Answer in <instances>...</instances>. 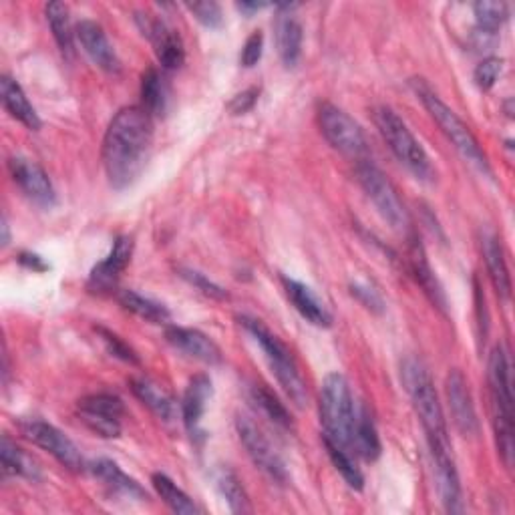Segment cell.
I'll return each instance as SVG.
<instances>
[{
	"label": "cell",
	"instance_id": "1",
	"mask_svg": "<svg viewBox=\"0 0 515 515\" xmlns=\"http://www.w3.org/2000/svg\"><path fill=\"white\" fill-rule=\"evenodd\" d=\"M153 145V121L143 107H123L103 139V167L113 190L129 188L143 171Z\"/></svg>",
	"mask_w": 515,
	"mask_h": 515
},
{
	"label": "cell",
	"instance_id": "2",
	"mask_svg": "<svg viewBox=\"0 0 515 515\" xmlns=\"http://www.w3.org/2000/svg\"><path fill=\"white\" fill-rule=\"evenodd\" d=\"M401 381L423 425L431 459L453 455L445 413L427 367L419 359L407 357L401 365Z\"/></svg>",
	"mask_w": 515,
	"mask_h": 515
},
{
	"label": "cell",
	"instance_id": "3",
	"mask_svg": "<svg viewBox=\"0 0 515 515\" xmlns=\"http://www.w3.org/2000/svg\"><path fill=\"white\" fill-rule=\"evenodd\" d=\"M411 89L417 95V99L425 105L429 115L437 121V125L445 133V137L459 151V155L467 163H471L477 171H481L483 176H491L489 159H487L483 147L479 145L477 137L473 135V131L463 123V119L433 91V87L425 79H421V77L411 79Z\"/></svg>",
	"mask_w": 515,
	"mask_h": 515
},
{
	"label": "cell",
	"instance_id": "4",
	"mask_svg": "<svg viewBox=\"0 0 515 515\" xmlns=\"http://www.w3.org/2000/svg\"><path fill=\"white\" fill-rule=\"evenodd\" d=\"M357 407L351 385L345 375L330 373L320 389L322 439L342 449H353Z\"/></svg>",
	"mask_w": 515,
	"mask_h": 515
},
{
	"label": "cell",
	"instance_id": "5",
	"mask_svg": "<svg viewBox=\"0 0 515 515\" xmlns=\"http://www.w3.org/2000/svg\"><path fill=\"white\" fill-rule=\"evenodd\" d=\"M489 391L493 407V427L497 439V451L505 467L513 465V381L509 353L503 345H497L489 355Z\"/></svg>",
	"mask_w": 515,
	"mask_h": 515
},
{
	"label": "cell",
	"instance_id": "6",
	"mask_svg": "<svg viewBox=\"0 0 515 515\" xmlns=\"http://www.w3.org/2000/svg\"><path fill=\"white\" fill-rule=\"evenodd\" d=\"M238 320L244 326V330L260 345L272 373L276 375V381L280 383V387L284 389L288 399L300 409L306 407L308 405V389L300 375V369H298V363H296L292 351L258 318L240 316Z\"/></svg>",
	"mask_w": 515,
	"mask_h": 515
},
{
	"label": "cell",
	"instance_id": "7",
	"mask_svg": "<svg viewBox=\"0 0 515 515\" xmlns=\"http://www.w3.org/2000/svg\"><path fill=\"white\" fill-rule=\"evenodd\" d=\"M373 117H375L377 129L383 135V139L387 141L389 149L411 171V174L419 182H425V184L435 182L437 171H435L427 151L423 149L419 139L413 135L409 125L399 117V113L387 105H379L373 111Z\"/></svg>",
	"mask_w": 515,
	"mask_h": 515
},
{
	"label": "cell",
	"instance_id": "8",
	"mask_svg": "<svg viewBox=\"0 0 515 515\" xmlns=\"http://www.w3.org/2000/svg\"><path fill=\"white\" fill-rule=\"evenodd\" d=\"M357 180L381 218L399 234L411 236V216L393 186V182L385 176V171L379 169L371 159L357 163Z\"/></svg>",
	"mask_w": 515,
	"mask_h": 515
},
{
	"label": "cell",
	"instance_id": "9",
	"mask_svg": "<svg viewBox=\"0 0 515 515\" xmlns=\"http://www.w3.org/2000/svg\"><path fill=\"white\" fill-rule=\"evenodd\" d=\"M318 127L324 139L342 155L351 159H369V141L363 127L345 111L332 103L318 107Z\"/></svg>",
	"mask_w": 515,
	"mask_h": 515
},
{
	"label": "cell",
	"instance_id": "10",
	"mask_svg": "<svg viewBox=\"0 0 515 515\" xmlns=\"http://www.w3.org/2000/svg\"><path fill=\"white\" fill-rule=\"evenodd\" d=\"M236 431L246 447L250 459L254 465L274 483L286 485L290 479L286 461L278 453V449L272 445V441L264 435V431L250 419V417H238L236 419Z\"/></svg>",
	"mask_w": 515,
	"mask_h": 515
},
{
	"label": "cell",
	"instance_id": "11",
	"mask_svg": "<svg viewBox=\"0 0 515 515\" xmlns=\"http://www.w3.org/2000/svg\"><path fill=\"white\" fill-rule=\"evenodd\" d=\"M77 415L95 435L103 439H117L123 431L121 419L125 415V405L117 395L95 393L77 403Z\"/></svg>",
	"mask_w": 515,
	"mask_h": 515
},
{
	"label": "cell",
	"instance_id": "12",
	"mask_svg": "<svg viewBox=\"0 0 515 515\" xmlns=\"http://www.w3.org/2000/svg\"><path fill=\"white\" fill-rule=\"evenodd\" d=\"M21 433L43 451L51 453L63 467H67L73 473L85 471V461L79 451V447L55 425L41 421V419H27L21 421Z\"/></svg>",
	"mask_w": 515,
	"mask_h": 515
},
{
	"label": "cell",
	"instance_id": "13",
	"mask_svg": "<svg viewBox=\"0 0 515 515\" xmlns=\"http://www.w3.org/2000/svg\"><path fill=\"white\" fill-rule=\"evenodd\" d=\"M135 23H137L141 35L151 41L161 69L176 71L184 65V61H186L184 43L174 29L167 27L163 21H159L151 15H143V13H137Z\"/></svg>",
	"mask_w": 515,
	"mask_h": 515
},
{
	"label": "cell",
	"instance_id": "14",
	"mask_svg": "<svg viewBox=\"0 0 515 515\" xmlns=\"http://www.w3.org/2000/svg\"><path fill=\"white\" fill-rule=\"evenodd\" d=\"M9 171L21 192L41 208H53L57 204V192L47 171L33 159L11 157Z\"/></svg>",
	"mask_w": 515,
	"mask_h": 515
},
{
	"label": "cell",
	"instance_id": "15",
	"mask_svg": "<svg viewBox=\"0 0 515 515\" xmlns=\"http://www.w3.org/2000/svg\"><path fill=\"white\" fill-rule=\"evenodd\" d=\"M445 393H447V403H449V411H451L455 427L461 431V435L475 437L479 433V419L475 413V405L471 399L467 379L463 377L461 371L453 369L447 375Z\"/></svg>",
	"mask_w": 515,
	"mask_h": 515
},
{
	"label": "cell",
	"instance_id": "16",
	"mask_svg": "<svg viewBox=\"0 0 515 515\" xmlns=\"http://www.w3.org/2000/svg\"><path fill=\"white\" fill-rule=\"evenodd\" d=\"M75 35L77 41L81 43L85 55L105 73L109 75H117L121 71V61L117 57V51L113 49L109 37L105 35L103 27L95 21H81L75 27Z\"/></svg>",
	"mask_w": 515,
	"mask_h": 515
},
{
	"label": "cell",
	"instance_id": "17",
	"mask_svg": "<svg viewBox=\"0 0 515 515\" xmlns=\"http://www.w3.org/2000/svg\"><path fill=\"white\" fill-rule=\"evenodd\" d=\"M133 256V238L131 236H119L113 242V248L105 260H101L89 276V290L103 294L117 286L119 276L129 266Z\"/></svg>",
	"mask_w": 515,
	"mask_h": 515
},
{
	"label": "cell",
	"instance_id": "18",
	"mask_svg": "<svg viewBox=\"0 0 515 515\" xmlns=\"http://www.w3.org/2000/svg\"><path fill=\"white\" fill-rule=\"evenodd\" d=\"M165 338L171 347H176L180 353L188 355L190 359H196L206 365H220L222 363V351L216 342L204 334L198 328H186V326H169L165 330Z\"/></svg>",
	"mask_w": 515,
	"mask_h": 515
},
{
	"label": "cell",
	"instance_id": "19",
	"mask_svg": "<svg viewBox=\"0 0 515 515\" xmlns=\"http://www.w3.org/2000/svg\"><path fill=\"white\" fill-rule=\"evenodd\" d=\"M409 266H411V272H413L415 280L423 288L425 296L431 300V304L435 308H439L445 314L447 308H449L447 294H445L439 278L435 276V272H433V268L427 260V254H425V248H423L421 240L415 234L409 236Z\"/></svg>",
	"mask_w": 515,
	"mask_h": 515
},
{
	"label": "cell",
	"instance_id": "20",
	"mask_svg": "<svg viewBox=\"0 0 515 515\" xmlns=\"http://www.w3.org/2000/svg\"><path fill=\"white\" fill-rule=\"evenodd\" d=\"M212 393H214V387L208 375H196L194 379H190L186 387L180 409H182V421L194 439L204 437L200 425H202V417L206 413L208 401L212 399Z\"/></svg>",
	"mask_w": 515,
	"mask_h": 515
},
{
	"label": "cell",
	"instance_id": "21",
	"mask_svg": "<svg viewBox=\"0 0 515 515\" xmlns=\"http://www.w3.org/2000/svg\"><path fill=\"white\" fill-rule=\"evenodd\" d=\"M282 284L286 290L288 300L294 304V308L298 310V314L308 320L310 324L318 326V328H330L332 326V314L326 308V304L316 296V292L306 286L304 282H298L294 278L282 276Z\"/></svg>",
	"mask_w": 515,
	"mask_h": 515
},
{
	"label": "cell",
	"instance_id": "22",
	"mask_svg": "<svg viewBox=\"0 0 515 515\" xmlns=\"http://www.w3.org/2000/svg\"><path fill=\"white\" fill-rule=\"evenodd\" d=\"M133 395L163 423H174L178 419V403L171 393L149 377L131 379Z\"/></svg>",
	"mask_w": 515,
	"mask_h": 515
},
{
	"label": "cell",
	"instance_id": "23",
	"mask_svg": "<svg viewBox=\"0 0 515 515\" xmlns=\"http://www.w3.org/2000/svg\"><path fill=\"white\" fill-rule=\"evenodd\" d=\"M0 99H3V105L11 113V117L21 121L27 129H31V131L41 129L43 121H41L37 109L33 107V103L29 101L27 93L17 83V79H13L11 75L0 77Z\"/></svg>",
	"mask_w": 515,
	"mask_h": 515
},
{
	"label": "cell",
	"instance_id": "24",
	"mask_svg": "<svg viewBox=\"0 0 515 515\" xmlns=\"http://www.w3.org/2000/svg\"><path fill=\"white\" fill-rule=\"evenodd\" d=\"M89 469L111 493L125 497V499H137V501L147 499L145 489L133 477H129L115 461L97 459V461L89 463Z\"/></svg>",
	"mask_w": 515,
	"mask_h": 515
},
{
	"label": "cell",
	"instance_id": "25",
	"mask_svg": "<svg viewBox=\"0 0 515 515\" xmlns=\"http://www.w3.org/2000/svg\"><path fill=\"white\" fill-rule=\"evenodd\" d=\"M481 248H483V258L487 264V274L491 278V284L501 300H509L511 296V276L507 270L505 254L501 248V242L495 234L485 232L481 236Z\"/></svg>",
	"mask_w": 515,
	"mask_h": 515
},
{
	"label": "cell",
	"instance_id": "26",
	"mask_svg": "<svg viewBox=\"0 0 515 515\" xmlns=\"http://www.w3.org/2000/svg\"><path fill=\"white\" fill-rule=\"evenodd\" d=\"M276 47L286 69H294L302 57V25L290 13H280L276 23Z\"/></svg>",
	"mask_w": 515,
	"mask_h": 515
},
{
	"label": "cell",
	"instance_id": "27",
	"mask_svg": "<svg viewBox=\"0 0 515 515\" xmlns=\"http://www.w3.org/2000/svg\"><path fill=\"white\" fill-rule=\"evenodd\" d=\"M435 479H437V491L441 497L443 507L449 513H461L463 511V491H461V479L455 465L453 455L433 459Z\"/></svg>",
	"mask_w": 515,
	"mask_h": 515
},
{
	"label": "cell",
	"instance_id": "28",
	"mask_svg": "<svg viewBox=\"0 0 515 515\" xmlns=\"http://www.w3.org/2000/svg\"><path fill=\"white\" fill-rule=\"evenodd\" d=\"M0 461H3L5 477H25L29 481L41 479L37 463L9 435H3V441H0Z\"/></svg>",
	"mask_w": 515,
	"mask_h": 515
},
{
	"label": "cell",
	"instance_id": "29",
	"mask_svg": "<svg viewBox=\"0 0 515 515\" xmlns=\"http://www.w3.org/2000/svg\"><path fill=\"white\" fill-rule=\"evenodd\" d=\"M353 449L365 459V461H377L383 453L381 437L377 431V425L369 413L367 407L357 409V421H355V433H353Z\"/></svg>",
	"mask_w": 515,
	"mask_h": 515
},
{
	"label": "cell",
	"instance_id": "30",
	"mask_svg": "<svg viewBox=\"0 0 515 515\" xmlns=\"http://www.w3.org/2000/svg\"><path fill=\"white\" fill-rule=\"evenodd\" d=\"M45 15H47V23L51 27V33L61 49V53L67 59H73L75 55V29L71 23V15H69V7L65 3H59V0H53L45 7Z\"/></svg>",
	"mask_w": 515,
	"mask_h": 515
},
{
	"label": "cell",
	"instance_id": "31",
	"mask_svg": "<svg viewBox=\"0 0 515 515\" xmlns=\"http://www.w3.org/2000/svg\"><path fill=\"white\" fill-rule=\"evenodd\" d=\"M169 85L165 77L157 69H147L141 77V101L143 109L153 117H161L167 111L169 105Z\"/></svg>",
	"mask_w": 515,
	"mask_h": 515
},
{
	"label": "cell",
	"instance_id": "32",
	"mask_svg": "<svg viewBox=\"0 0 515 515\" xmlns=\"http://www.w3.org/2000/svg\"><path fill=\"white\" fill-rule=\"evenodd\" d=\"M117 300H119V304L125 310L133 312L135 316H139V318H143L147 322L165 324L171 318V312H169V308L165 304H161V302H157V300H153L149 296H143V294H139L135 290H121L117 294Z\"/></svg>",
	"mask_w": 515,
	"mask_h": 515
},
{
	"label": "cell",
	"instance_id": "33",
	"mask_svg": "<svg viewBox=\"0 0 515 515\" xmlns=\"http://www.w3.org/2000/svg\"><path fill=\"white\" fill-rule=\"evenodd\" d=\"M151 483H153V489L157 491V495L163 499V503L174 513H182V515L200 513V507L194 503V499L182 487H178L174 479H169L165 473H153Z\"/></svg>",
	"mask_w": 515,
	"mask_h": 515
},
{
	"label": "cell",
	"instance_id": "34",
	"mask_svg": "<svg viewBox=\"0 0 515 515\" xmlns=\"http://www.w3.org/2000/svg\"><path fill=\"white\" fill-rule=\"evenodd\" d=\"M250 401L262 411V415L272 421L276 427L280 429H292V417L288 413V409L284 407V403H280V399L264 385H252L250 387Z\"/></svg>",
	"mask_w": 515,
	"mask_h": 515
},
{
	"label": "cell",
	"instance_id": "35",
	"mask_svg": "<svg viewBox=\"0 0 515 515\" xmlns=\"http://www.w3.org/2000/svg\"><path fill=\"white\" fill-rule=\"evenodd\" d=\"M216 485H218L222 497L226 499L230 511H234V513H248V511H252L248 493H246L242 481L238 479V475L232 469L222 467L218 471V475H216Z\"/></svg>",
	"mask_w": 515,
	"mask_h": 515
},
{
	"label": "cell",
	"instance_id": "36",
	"mask_svg": "<svg viewBox=\"0 0 515 515\" xmlns=\"http://www.w3.org/2000/svg\"><path fill=\"white\" fill-rule=\"evenodd\" d=\"M322 443H324V447H326V453H328V457H330L334 469L342 475V479L347 481V485H349L351 489H355V491H363V487H365V475H363V471L359 469V465L355 463L351 451H349V449H342V447H338V445H332V443H328V441H324V439H322Z\"/></svg>",
	"mask_w": 515,
	"mask_h": 515
},
{
	"label": "cell",
	"instance_id": "37",
	"mask_svg": "<svg viewBox=\"0 0 515 515\" xmlns=\"http://www.w3.org/2000/svg\"><path fill=\"white\" fill-rule=\"evenodd\" d=\"M473 15L479 31L491 35L505 25L509 19V9L505 3H497V0H481V3L473 5Z\"/></svg>",
	"mask_w": 515,
	"mask_h": 515
},
{
	"label": "cell",
	"instance_id": "38",
	"mask_svg": "<svg viewBox=\"0 0 515 515\" xmlns=\"http://www.w3.org/2000/svg\"><path fill=\"white\" fill-rule=\"evenodd\" d=\"M95 330L101 336L103 345L107 347L111 357H115V359H119V361H123L127 365H139V357L135 355V351L127 345L123 338H119L115 332L107 330L105 326H95Z\"/></svg>",
	"mask_w": 515,
	"mask_h": 515
},
{
	"label": "cell",
	"instance_id": "39",
	"mask_svg": "<svg viewBox=\"0 0 515 515\" xmlns=\"http://www.w3.org/2000/svg\"><path fill=\"white\" fill-rule=\"evenodd\" d=\"M178 272H180V276H182L186 282H190L196 290L204 292L206 296L216 298V300H228V292H226L220 284H216L214 280H210L206 274H202V272H198V270H194V268H180Z\"/></svg>",
	"mask_w": 515,
	"mask_h": 515
},
{
	"label": "cell",
	"instance_id": "40",
	"mask_svg": "<svg viewBox=\"0 0 515 515\" xmlns=\"http://www.w3.org/2000/svg\"><path fill=\"white\" fill-rule=\"evenodd\" d=\"M501 69H503V61L497 59V57H487L483 59L475 71H473V81L475 85L481 89V91H489L493 89V85L497 83L499 75H501Z\"/></svg>",
	"mask_w": 515,
	"mask_h": 515
},
{
	"label": "cell",
	"instance_id": "41",
	"mask_svg": "<svg viewBox=\"0 0 515 515\" xmlns=\"http://www.w3.org/2000/svg\"><path fill=\"white\" fill-rule=\"evenodd\" d=\"M188 9L192 15L208 29H220L224 25V13L218 3H190Z\"/></svg>",
	"mask_w": 515,
	"mask_h": 515
},
{
	"label": "cell",
	"instance_id": "42",
	"mask_svg": "<svg viewBox=\"0 0 515 515\" xmlns=\"http://www.w3.org/2000/svg\"><path fill=\"white\" fill-rule=\"evenodd\" d=\"M351 294L373 314H383L385 312V300L383 296L369 284L365 282H353L351 284Z\"/></svg>",
	"mask_w": 515,
	"mask_h": 515
},
{
	"label": "cell",
	"instance_id": "43",
	"mask_svg": "<svg viewBox=\"0 0 515 515\" xmlns=\"http://www.w3.org/2000/svg\"><path fill=\"white\" fill-rule=\"evenodd\" d=\"M262 51H264V35L260 31H254L244 47H242V53H240V63L246 67V69H252L260 63L262 59Z\"/></svg>",
	"mask_w": 515,
	"mask_h": 515
},
{
	"label": "cell",
	"instance_id": "44",
	"mask_svg": "<svg viewBox=\"0 0 515 515\" xmlns=\"http://www.w3.org/2000/svg\"><path fill=\"white\" fill-rule=\"evenodd\" d=\"M258 97H260V89H258V87H250V89L238 93V95L230 101L228 109L232 111V115H244V113H248V111L254 109Z\"/></svg>",
	"mask_w": 515,
	"mask_h": 515
},
{
	"label": "cell",
	"instance_id": "45",
	"mask_svg": "<svg viewBox=\"0 0 515 515\" xmlns=\"http://www.w3.org/2000/svg\"><path fill=\"white\" fill-rule=\"evenodd\" d=\"M475 312H477V330H479V340H485L487 328H489V314H487V304H485V294L475 278Z\"/></svg>",
	"mask_w": 515,
	"mask_h": 515
},
{
	"label": "cell",
	"instance_id": "46",
	"mask_svg": "<svg viewBox=\"0 0 515 515\" xmlns=\"http://www.w3.org/2000/svg\"><path fill=\"white\" fill-rule=\"evenodd\" d=\"M19 262H21L23 266H27V268L37 270V272H45V270L49 268V264H47L41 256H37V254H29V252H23V254L19 256Z\"/></svg>",
	"mask_w": 515,
	"mask_h": 515
},
{
	"label": "cell",
	"instance_id": "47",
	"mask_svg": "<svg viewBox=\"0 0 515 515\" xmlns=\"http://www.w3.org/2000/svg\"><path fill=\"white\" fill-rule=\"evenodd\" d=\"M236 7H238V11H240V13H244V15L252 17L254 13H258V11L266 9L268 5H264V3H238Z\"/></svg>",
	"mask_w": 515,
	"mask_h": 515
},
{
	"label": "cell",
	"instance_id": "48",
	"mask_svg": "<svg viewBox=\"0 0 515 515\" xmlns=\"http://www.w3.org/2000/svg\"><path fill=\"white\" fill-rule=\"evenodd\" d=\"M0 230H3V238H0V242H3V246H9L11 244V224H9L7 216H3V224H0Z\"/></svg>",
	"mask_w": 515,
	"mask_h": 515
}]
</instances>
